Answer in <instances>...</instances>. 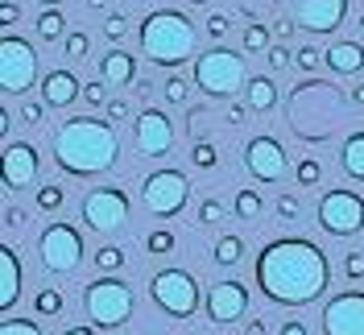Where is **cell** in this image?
Returning a JSON list of instances; mask_svg holds the SVG:
<instances>
[{"mask_svg":"<svg viewBox=\"0 0 364 335\" xmlns=\"http://www.w3.org/2000/svg\"><path fill=\"white\" fill-rule=\"evenodd\" d=\"M323 335H364V290H340L323 302Z\"/></svg>","mask_w":364,"mask_h":335,"instance_id":"cell-13","label":"cell"},{"mask_svg":"<svg viewBox=\"0 0 364 335\" xmlns=\"http://www.w3.org/2000/svg\"><path fill=\"white\" fill-rule=\"evenodd\" d=\"M124 335H129V331H124Z\"/></svg>","mask_w":364,"mask_h":335,"instance_id":"cell-60","label":"cell"},{"mask_svg":"<svg viewBox=\"0 0 364 335\" xmlns=\"http://www.w3.org/2000/svg\"><path fill=\"white\" fill-rule=\"evenodd\" d=\"M294 179H298V186H302V191L318 186V182H323V161H318V157H302V161L294 166Z\"/></svg>","mask_w":364,"mask_h":335,"instance_id":"cell-31","label":"cell"},{"mask_svg":"<svg viewBox=\"0 0 364 335\" xmlns=\"http://www.w3.org/2000/svg\"><path fill=\"white\" fill-rule=\"evenodd\" d=\"M360 29H364V17H360Z\"/></svg>","mask_w":364,"mask_h":335,"instance_id":"cell-59","label":"cell"},{"mask_svg":"<svg viewBox=\"0 0 364 335\" xmlns=\"http://www.w3.org/2000/svg\"><path fill=\"white\" fill-rule=\"evenodd\" d=\"M63 307H67L63 290H38V294H33V311L42 314V319H54V314H63Z\"/></svg>","mask_w":364,"mask_h":335,"instance_id":"cell-30","label":"cell"},{"mask_svg":"<svg viewBox=\"0 0 364 335\" xmlns=\"http://www.w3.org/2000/svg\"><path fill=\"white\" fill-rule=\"evenodd\" d=\"M232 211H236V220L257 223V220H261V211H265V199H261V191H236V199H232Z\"/></svg>","mask_w":364,"mask_h":335,"instance_id":"cell-26","label":"cell"},{"mask_svg":"<svg viewBox=\"0 0 364 335\" xmlns=\"http://www.w3.org/2000/svg\"><path fill=\"white\" fill-rule=\"evenodd\" d=\"M136 149L145 157H166L174 149V120L158 108H145L136 112Z\"/></svg>","mask_w":364,"mask_h":335,"instance_id":"cell-16","label":"cell"},{"mask_svg":"<svg viewBox=\"0 0 364 335\" xmlns=\"http://www.w3.org/2000/svg\"><path fill=\"white\" fill-rule=\"evenodd\" d=\"M282 335H311V331H306V323H294L290 319V323H282Z\"/></svg>","mask_w":364,"mask_h":335,"instance_id":"cell-53","label":"cell"},{"mask_svg":"<svg viewBox=\"0 0 364 335\" xmlns=\"http://www.w3.org/2000/svg\"><path fill=\"white\" fill-rule=\"evenodd\" d=\"M228 29H232V17H228V13H211V17H207V38H211V42H224Z\"/></svg>","mask_w":364,"mask_h":335,"instance_id":"cell-42","label":"cell"},{"mask_svg":"<svg viewBox=\"0 0 364 335\" xmlns=\"http://www.w3.org/2000/svg\"><path fill=\"white\" fill-rule=\"evenodd\" d=\"M21 298V257L17 248H0V311H13V302Z\"/></svg>","mask_w":364,"mask_h":335,"instance_id":"cell-20","label":"cell"},{"mask_svg":"<svg viewBox=\"0 0 364 335\" xmlns=\"http://www.w3.org/2000/svg\"><path fill=\"white\" fill-rule=\"evenodd\" d=\"M352 0H298L294 4V25L306 33H336L348 17Z\"/></svg>","mask_w":364,"mask_h":335,"instance_id":"cell-17","label":"cell"},{"mask_svg":"<svg viewBox=\"0 0 364 335\" xmlns=\"http://www.w3.org/2000/svg\"><path fill=\"white\" fill-rule=\"evenodd\" d=\"M245 100H249V108H252V112H269V108H277V87H273V79H265V75L249 79V87H245Z\"/></svg>","mask_w":364,"mask_h":335,"instance_id":"cell-24","label":"cell"},{"mask_svg":"<svg viewBox=\"0 0 364 335\" xmlns=\"http://www.w3.org/2000/svg\"><path fill=\"white\" fill-rule=\"evenodd\" d=\"M252 277L273 307H311L331 286V261L315 240L282 236L257 252Z\"/></svg>","mask_w":364,"mask_h":335,"instance_id":"cell-1","label":"cell"},{"mask_svg":"<svg viewBox=\"0 0 364 335\" xmlns=\"http://www.w3.org/2000/svg\"><path fill=\"white\" fill-rule=\"evenodd\" d=\"M348 100H352V108H364V83H356V87L348 91Z\"/></svg>","mask_w":364,"mask_h":335,"instance_id":"cell-54","label":"cell"},{"mask_svg":"<svg viewBox=\"0 0 364 335\" xmlns=\"http://www.w3.org/2000/svg\"><path fill=\"white\" fill-rule=\"evenodd\" d=\"M104 112H108V120H129V116H133V104H129V100H124V95H108V104H104Z\"/></svg>","mask_w":364,"mask_h":335,"instance_id":"cell-43","label":"cell"},{"mask_svg":"<svg viewBox=\"0 0 364 335\" xmlns=\"http://www.w3.org/2000/svg\"><path fill=\"white\" fill-rule=\"evenodd\" d=\"M273 207H277V216H282V220H298V216H302V203H298V195H290V191H286V195H277Z\"/></svg>","mask_w":364,"mask_h":335,"instance_id":"cell-45","label":"cell"},{"mask_svg":"<svg viewBox=\"0 0 364 335\" xmlns=\"http://www.w3.org/2000/svg\"><path fill=\"white\" fill-rule=\"evenodd\" d=\"M203 311H207V319L220 323V327L245 319V314H249V290H245V282H232V277H228V282H215L203 298Z\"/></svg>","mask_w":364,"mask_h":335,"instance_id":"cell-15","label":"cell"},{"mask_svg":"<svg viewBox=\"0 0 364 335\" xmlns=\"http://www.w3.org/2000/svg\"><path fill=\"white\" fill-rule=\"evenodd\" d=\"M191 161H195L199 170H215V166H220V149H215L211 141H195V145H191Z\"/></svg>","mask_w":364,"mask_h":335,"instance_id":"cell-34","label":"cell"},{"mask_svg":"<svg viewBox=\"0 0 364 335\" xmlns=\"http://www.w3.org/2000/svg\"><path fill=\"white\" fill-rule=\"evenodd\" d=\"M17 17H21V13H17V4H13V0H4V4H0V25L9 29V25H17Z\"/></svg>","mask_w":364,"mask_h":335,"instance_id":"cell-50","label":"cell"},{"mask_svg":"<svg viewBox=\"0 0 364 335\" xmlns=\"http://www.w3.org/2000/svg\"><path fill=\"white\" fill-rule=\"evenodd\" d=\"M245 335H265V319H252V323H245Z\"/></svg>","mask_w":364,"mask_h":335,"instance_id":"cell-56","label":"cell"},{"mask_svg":"<svg viewBox=\"0 0 364 335\" xmlns=\"http://www.w3.org/2000/svg\"><path fill=\"white\" fill-rule=\"evenodd\" d=\"M95 265L104 269V273H116V269H124V248H116V245H104L95 257H91Z\"/></svg>","mask_w":364,"mask_h":335,"instance_id":"cell-35","label":"cell"},{"mask_svg":"<svg viewBox=\"0 0 364 335\" xmlns=\"http://www.w3.org/2000/svg\"><path fill=\"white\" fill-rule=\"evenodd\" d=\"M327 67L336 75H360L364 70V46L360 42H336L327 50Z\"/></svg>","mask_w":364,"mask_h":335,"instance_id":"cell-22","label":"cell"},{"mask_svg":"<svg viewBox=\"0 0 364 335\" xmlns=\"http://www.w3.org/2000/svg\"><path fill=\"white\" fill-rule=\"evenodd\" d=\"M116 154H120V137H116L108 116L104 120L100 116H70L54 133V161L70 179H91V174L112 170Z\"/></svg>","mask_w":364,"mask_h":335,"instance_id":"cell-2","label":"cell"},{"mask_svg":"<svg viewBox=\"0 0 364 335\" xmlns=\"http://www.w3.org/2000/svg\"><path fill=\"white\" fill-rule=\"evenodd\" d=\"M42 4H63V0H42Z\"/></svg>","mask_w":364,"mask_h":335,"instance_id":"cell-58","label":"cell"},{"mask_svg":"<svg viewBox=\"0 0 364 335\" xmlns=\"http://www.w3.org/2000/svg\"><path fill=\"white\" fill-rule=\"evenodd\" d=\"M240 46H245L249 54H261V50H269V46H273V38H269V25H265V21H252V25H245V38H240Z\"/></svg>","mask_w":364,"mask_h":335,"instance_id":"cell-28","label":"cell"},{"mask_svg":"<svg viewBox=\"0 0 364 335\" xmlns=\"http://www.w3.org/2000/svg\"><path fill=\"white\" fill-rule=\"evenodd\" d=\"M245 166L257 182H282L290 170V157H286L277 137H252L245 145Z\"/></svg>","mask_w":364,"mask_h":335,"instance_id":"cell-14","label":"cell"},{"mask_svg":"<svg viewBox=\"0 0 364 335\" xmlns=\"http://www.w3.org/2000/svg\"><path fill=\"white\" fill-rule=\"evenodd\" d=\"M83 311H87V319L100 331L124 327L129 314H133V290H129V282H120L112 273L87 282V286H83Z\"/></svg>","mask_w":364,"mask_h":335,"instance_id":"cell-7","label":"cell"},{"mask_svg":"<svg viewBox=\"0 0 364 335\" xmlns=\"http://www.w3.org/2000/svg\"><path fill=\"white\" fill-rule=\"evenodd\" d=\"M38 252H42V265L50 273L67 277V273H75V269L83 265V232L63 220L50 223L42 232V240H38Z\"/></svg>","mask_w":364,"mask_h":335,"instance_id":"cell-11","label":"cell"},{"mask_svg":"<svg viewBox=\"0 0 364 335\" xmlns=\"http://www.w3.org/2000/svg\"><path fill=\"white\" fill-rule=\"evenodd\" d=\"M129 29H133V25H129L124 13H108V21H104V38H108V42H124Z\"/></svg>","mask_w":364,"mask_h":335,"instance_id":"cell-37","label":"cell"},{"mask_svg":"<svg viewBox=\"0 0 364 335\" xmlns=\"http://www.w3.org/2000/svg\"><path fill=\"white\" fill-rule=\"evenodd\" d=\"M33 83H42L38 79V50L17 33H4L0 38V87H4V95H25Z\"/></svg>","mask_w":364,"mask_h":335,"instance_id":"cell-8","label":"cell"},{"mask_svg":"<svg viewBox=\"0 0 364 335\" xmlns=\"http://www.w3.org/2000/svg\"><path fill=\"white\" fill-rule=\"evenodd\" d=\"M42 104L46 108H70L79 95H83V83L70 75V70H50V75H42Z\"/></svg>","mask_w":364,"mask_h":335,"instance_id":"cell-19","label":"cell"},{"mask_svg":"<svg viewBox=\"0 0 364 335\" xmlns=\"http://www.w3.org/2000/svg\"><path fill=\"white\" fill-rule=\"evenodd\" d=\"M136 38H141V50H145V58L154 63V67H182V63H191V54H195V25L186 13L178 9H158V13H149L141 29H136Z\"/></svg>","mask_w":364,"mask_h":335,"instance_id":"cell-4","label":"cell"},{"mask_svg":"<svg viewBox=\"0 0 364 335\" xmlns=\"http://www.w3.org/2000/svg\"><path fill=\"white\" fill-rule=\"evenodd\" d=\"M240 257H245V240H240V236H232V232L220 236L215 248H211V261H215V265H224V269L240 265Z\"/></svg>","mask_w":364,"mask_h":335,"instance_id":"cell-25","label":"cell"},{"mask_svg":"<svg viewBox=\"0 0 364 335\" xmlns=\"http://www.w3.org/2000/svg\"><path fill=\"white\" fill-rule=\"evenodd\" d=\"M87 9H91V13H104V9H108V0H87Z\"/></svg>","mask_w":364,"mask_h":335,"instance_id":"cell-57","label":"cell"},{"mask_svg":"<svg viewBox=\"0 0 364 335\" xmlns=\"http://www.w3.org/2000/svg\"><path fill=\"white\" fill-rule=\"evenodd\" d=\"M42 116H46V104H33V100L21 104V124H42Z\"/></svg>","mask_w":364,"mask_h":335,"instance_id":"cell-48","label":"cell"},{"mask_svg":"<svg viewBox=\"0 0 364 335\" xmlns=\"http://www.w3.org/2000/svg\"><path fill=\"white\" fill-rule=\"evenodd\" d=\"M265 54H269V67L273 70H290V63H294V54H290L286 46H269Z\"/></svg>","mask_w":364,"mask_h":335,"instance_id":"cell-46","label":"cell"},{"mask_svg":"<svg viewBox=\"0 0 364 335\" xmlns=\"http://www.w3.org/2000/svg\"><path fill=\"white\" fill-rule=\"evenodd\" d=\"M352 108V100H343L336 83H323V79H306L290 91V129H294L302 141H327L336 137L343 112Z\"/></svg>","mask_w":364,"mask_h":335,"instance_id":"cell-3","label":"cell"},{"mask_svg":"<svg viewBox=\"0 0 364 335\" xmlns=\"http://www.w3.org/2000/svg\"><path fill=\"white\" fill-rule=\"evenodd\" d=\"M129 211H133V203L120 186H95L79 203V220L87 232H116L129 223Z\"/></svg>","mask_w":364,"mask_h":335,"instance_id":"cell-10","label":"cell"},{"mask_svg":"<svg viewBox=\"0 0 364 335\" xmlns=\"http://www.w3.org/2000/svg\"><path fill=\"white\" fill-rule=\"evenodd\" d=\"M25 223L29 220H25L21 207H4V228H25Z\"/></svg>","mask_w":364,"mask_h":335,"instance_id":"cell-49","label":"cell"},{"mask_svg":"<svg viewBox=\"0 0 364 335\" xmlns=\"http://www.w3.org/2000/svg\"><path fill=\"white\" fill-rule=\"evenodd\" d=\"M199 223H203V228L224 223V203H220V199H203V203H199Z\"/></svg>","mask_w":364,"mask_h":335,"instance_id":"cell-41","label":"cell"},{"mask_svg":"<svg viewBox=\"0 0 364 335\" xmlns=\"http://www.w3.org/2000/svg\"><path fill=\"white\" fill-rule=\"evenodd\" d=\"M38 38H42V42H63V38H67V17H63L54 4L38 17Z\"/></svg>","mask_w":364,"mask_h":335,"instance_id":"cell-27","label":"cell"},{"mask_svg":"<svg viewBox=\"0 0 364 335\" xmlns=\"http://www.w3.org/2000/svg\"><path fill=\"white\" fill-rule=\"evenodd\" d=\"M149 298L166 319H195L199 307H203V290L195 282L191 269H158L149 277Z\"/></svg>","mask_w":364,"mask_h":335,"instance_id":"cell-6","label":"cell"},{"mask_svg":"<svg viewBox=\"0 0 364 335\" xmlns=\"http://www.w3.org/2000/svg\"><path fill=\"white\" fill-rule=\"evenodd\" d=\"M145 245H149L154 257H170V252H174V232H170V228H158V232H149Z\"/></svg>","mask_w":364,"mask_h":335,"instance_id":"cell-38","label":"cell"},{"mask_svg":"<svg viewBox=\"0 0 364 335\" xmlns=\"http://www.w3.org/2000/svg\"><path fill=\"white\" fill-rule=\"evenodd\" d=\"M63 54H67L70 63H83V58L91 54V38L83 33V29H75V33H67V38H63Z\"/></svg>","mask_w":364,"mask_h":335,"instance_id":"cell-32","label":"cell"},{"mask_svg":"<svg viewBox=\"0 0 364 335\" xmlns=\"http://www.w3.org/2000/svg\"><path fill=\"white\" fill-rule=\"evenodd\" d=\"M133 91L141 95V100H145V95H154V83H149V79H136V83H133Z\"/></svg>","mask_w":364,"mask_h":335,"instance_id":"cell-55","label":"cell"},{"mask_svg":"<svg viewBox=\"0 0 364 335\" xmlns=\"http://www.w3.org/2000/svg\"><path fill=\"white\" fill-rule=\"evenodd\" d=\"M318 228L331 236H356L364 232V199L356 191H327L318 199Z\"/></svg>","mask_w":364,"mask_h":335,"instance_id":"cell-12","label":"cell"},{"mask_svg":"<svg viewBox=\"0 0 364 335\" xmlns=\"http://www.w3.org/2000/svg\"><path fill=\"white\" fill-rule=\"evenodd\" d=\"M249 120V108L245 104H228V124H245Z\"/></svg>","mask_w":364,"mask_h":335,"instance_id":"cell-51","label":"cell"},{"mask_svg":"<svg viewBox=\"0 0 364 335\" xmlns=\"http://www.w3.org/2000/svg\"><path fill=\"white\" fill-rule=\"evenodd\" d=\"M323 63H327V54H323L318 46H298V50H294V67L306 70V75H315Z\"/></svg>","mask_w":364,"mask_h":335,"instance_id":"cell-33","label":"cell"},{"mask_svg":"<svg viewBox=\"0 0 364 335\" xmlns=\"http://www.w3.org/2000/svg\"><path fill=\"white\" fill-rule=\"evenodd\" d=\"M33 203H38V211H46V216H54V211H63V203H67V191H63L58 182H46L42 191L33 195Z\"/></svg>","mask_w":364,"mask_h":335,"instance_id":"cell-29","label":"cell"},{"mask_svg":"<svg viewBox=\"0 0 364 335\" xmlns=\"http://www.w3.org/2000/svg\"><path fill=\"white\" fill-rule=\"evenodd\" d=\"M166 100H170V104H178V108H191V87H186V79H178V75H174V79H166Z\"/></svg>","mask_w":364,"mask_h":335,"instance_id":"cell-39","label":"cell"},{"mask_svg":"<svg viewBox=\"0 0 364 335\" xmlns=\"http://www.w3.org/2000/svg\"><path fill=\"white\" fill-rule=\"evenodd\" d=\"M340 166H343V174H348V179L364 182V133H352L340 145Z\"/></svg>","mask_w":364,"mask_h":335,"instance_id":"cell-23","label":"cell"},{"mask_svg":"<svg viewBox=\"0 0 364 335\" xmlns=\"http://www.w3.org/2000/svg\"><path fill=\"white\" fill-rule=\"evenodd\" d=\"M141 203L149 207V216H158V220H174L182 207L191 203V179L174 170V166H166V170H154L145 186H141Z\"/></svg>","mask_w":364,"mask_h":335,"instance_id":"cell-9","label":"cell"},{"mask_svg":"<svg viewBox=\"0 0 364 335\" xmlns=\"http://www.w3.org/2000/svg\"><path fill=\"white\" fill-rule=\"evenodd\" d=\"M108 87H112V83H108L104 75H100V79H87V83H83V100H87L91 108H100V104H108Z\"/></svg>","mask_w":364,"mask_h":335,"instance_id":"cell-36","label":"cell"},{"mask_svg":"<svg viewBox=\"0 0 364 335\" xmlns=\"http://www.w3.org/2000/svg\"><path fill=\"white\" fill-rule=\"evenodd\" d=\"M38 149L29 141H9L4 145V186L9 191H25L29 182L38 179Z\"/></svg>","mask_w":364,"mask_h":335,"instance_id":"cell-18","label":"cell"},{"mask_svg":"<svg viewBox=\"0 0 364 335\" xmlns=\"http://www.w3.org/2000/svg\"><path fill=\"white\" fill-rule=\"evenodd\" d=\"M100 75H104L112 87H129V83H136V58L129 54V50L112 46V50L100 58Z\"/></svg>","mask_w":364,"mask_h":335,"instance_id":"cell-21","label":"cell"},{"mask_svg":"<svg viewBox=\"0 0 364 335\" xmlns=\"http://www.w3.org/2000/svg\"><path fill=\"white\" fill-rule=\"evenodd\" d=\"M0 335H46L33 319H4L0 323Z\"/></svg>","mask_w":364,"mask_h":335,"instance_id":"cell-40","label":"cell"},{"mask_svg":"<svg viewBox=\"0 0 364 335\" xmlns=\"http://www.w3.org/2000/svg\"><path fill=\"white\" fill-rule=\"evenodd\" d=\"M95 331H100L95 323H75V327H67L63 335H95Z\"/></svg>","mask_w":364,"mask_h":335,"instance_id":"cell-52","label":"cell"},{"mask_svg":"<svg viewBox=\"0 0 364 335\" xmlns=\"http://www.w3.org/2000/svg\"><path fill=\"white\" fill-rule=\"evenodd\" d=\"M343 273H348L352 282H360L364 277V252H348V257H343Z\"/></svg>","mask_w":364,"mask_h":335,"instance_id":"cell-47","label":"cell"},{"mask_svg":"<svg viewBox=\"0 0 364 335\" xmlns=\"http://www.w3.org/2000/svg\"><path fill=\"white\" fill-rule=\"evenodd\" d=\"M277 9V0H240V13L249 17V21H261L265 13H273Z\"/></svg>","mask_w":364,"mask_h":335,"instance_id":"cell-44","label":"cell"},{"mask_svg":"<svg viewBox=\"0 0 364 335\" xmlns=\"http://www.w3.org/2000/svg\"><path fill=\"white\" fill-rule=\"evenodd\" d=\"M195 87L207 91L211 100H236L240 91L249 87V70H245V58L228 46H211L207 54L195 58Z\"/></svg>","mask_w":364,"mask_h":335,"instance_id":"cell-5","label":"cell"}]
</instances>
